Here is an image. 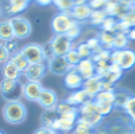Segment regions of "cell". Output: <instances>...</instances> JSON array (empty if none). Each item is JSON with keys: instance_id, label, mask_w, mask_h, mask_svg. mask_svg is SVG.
I'll return each mask as SVG.
<instances>
[{"instance_id": "1", "label": "cell", "mask_w": 135, "mask_h": 134, "mask_svg": "<svg viewBox=\"0 0 135 134\" xmlns=\"http://www.w3.org/2000/svg\"><path fill=\"white\" fill-rule=\"evenodd\" d=\"M2 116L6 122L11 125H19L27 118V109L21 101L6 102L2 108Z\"/></svg>"}, {"instance_id": "2", "label": "cell", "mask_w": 135, "mask_h": 134, "mask_svg": "<svg viewBox=\"0 0 135 134\" xmlns=\"http://www.w3.org/2000/svg\"><path fill=\"white\" fill-rule=\"evenodd\" d=\"M103 116L100 114L94 100H89L81 107H78V120L97 128L103 122Z\"/></svg>"}, {"instance_id": "3", "label": "cell", "mask_w": 135, "mask_h": 134, "mask_svg": "<svg viewBox=\"0 0 135 134\" xmlns=\"http://www.w3.org/2000/svg\"><path fill=\"white\" fill-rule=\"evenodd\" d=\"M110 62L117 64L123 73L128 71L135 66V51L129 47L122 50H112Z\"/></svg>"}, {"instance_id": "4", "label": "cell", "mask_w": 135, "mask_h": 134, "mask_svg": "<svg viewBox=\"0 0 135 134\" xmlns=\"http://www.w3.org/2000/svg\"><path fill=\"white\" fill-rule=\"evenodd\" d=\"M0 94L7 102L20 101L23 96V83H20V81L2 78L0 82Z\"/></svg>"}, {"instance_id": "5", "label": "cell", "mask_w": 135, "mask_h": 134, "mask_svg": "<svg viewBox=\"0 0 135 134\" xmlns=\"http://www.w3.org/2000/svg\"><path fill=\"white\" fill-rule=\"evenodd\" d=\"M77 120H78V108L77 111L59 115L58 119L54 122L51 130H54L58 134H71Z\"/></svg>"}, {"instance_id": "6", "label": "cell", "mask_w": 135, "mask_h": 134, "mask_svg": "<svg viewBox=\"0 0 135 134\" xmlns=\"http://www.w3.org/2000/svg\"><path fill=\"white\" fill-rule=\"evenodd\" d=\"M30 5V0H2L0 5L1 16L11 19L13 17L20 16L27 6Z\"/></svg>"}, {"instance_id": "7", "label": "cell", "mask_w": 135, "mask_h": 134, "mask_svg": "<svg viewBox=\"0 0 135 134\" xmlns=\"http://www.w3.org/2000/svg\"><path fill=\"white\" fill-rule=\"evenodd\" d=\"M75 23L76 21L71 18L69 13L58 12L52 17L50 25H51V30L54 31V35H65Z\"/></svg>"}, {"instance_id": "8", "label": "cell", "mask_w": 135, "mask_h": 134, "mask_svg": "<svg viewBox=\"0 0 135 134\" xmlns=\"http://www.w3.org/2000/svg\"><path fill=\"white\" fill-rule=\"evenodd\" d=\"M9 23L13 28L14 38L20 40L30 37L31 32H32V25H31L28 19H26L23 16H17L9 19Z\"/></svg>"}, {"instance_id": "9", "label": "cell", "mask_w": 135, "mask_h": 134, "mask_svg": "<svg viewBox=\"0 0 135 134\" xmlns=\"http://www.w3.org/2000/svg\"><path fill=\"white\" fill-rule=\"evenodd\" d=\"M50 44L55 56H65L70 50L75 47V43L65 35H54L50 39Z\"/></svg>"}, {"instance_id": "10", "label": "cell", "mask_w": 135, "mask_h": 134, "mask_svg": "<svg viewBox=\"0 0 135 134\" xmlns=\"http://www.w3.org/2000/svg\"><path fill=\"white\" fill-rule=\"evenodd\" d=\"M47 71V64L46 62H39V63H32L28 64L26 70L23 73L25 76L26 81H31V82H40L46 75Z\"/></svg>"}, {"instance_id": "11", "label": "cell", "mask_w": 135, "mask_h": 134, "mask_svg": "<svg viewBox=\"0 0 135 134\" xmlns=\"http://www.w3.org/2000/svg\"><path fill=\"white\" fill-rule=\"evenodd\" d=\"M21 54L24 55L27 62L30 64L32 63H39L44 61V55H43V47L40 44L37 43H30V44L24 45L20 49Z\"/></svg>"}, {"instance_id": "12", "label": "cell", "mask_w": 135, "mask_h": 134, "mask_svg": "<svg viewBox=\"0 0 135 134\" xmlns=\"http://www.w3.org/2000/svg\"><path fill=\"white\" fill-rule=\"evenodd\" d=\"M46 64H47V70L57 76H64L68 71L72 69V66L68 63V61L64 56H55Z\"/></svg>"}, {"instance_id": "13", "label": "cell", "mask_w": 135, "mask_h": 134, "mask_svg": "<svg viewBox=\"0 0 135 134\" xmlns=\"http://www.w3.org/2000/svg\"><path fill=\"white\" fill-rule=\"evenodd\" d=\"M43 89H44V87L42 85L40 82L26 81L25 83H23V96L25 97L27 101L38 102Z\"/></svg>"}, {"instance_id": "14", "label": "cell", "mask_w": 135, "mask_h": 134, "mask_svg": "<svg viewBox=\"0 0 135 134\" xmlns=\"http://www.w3.org/2000/svg\"><path fill=\"white\" fill-rule=\"evenodd\" d=\"M58 96H57L56 92L49 88H44L40 94V97L38 100V103L42 108H44V111H51L55 109L58 103Z\"/></svg>"}, {"instance_id": "15", "label": "cell", "mask_w": 135, "mask_h": 134, "mask_svg": "<svg viewBox=\"0 0 135 134\" xmlns=\"http://www.w3.org/2000/svg\"><path fill=\"white\" fill-rule=\"evenodd\" d=\"M64 77V85L70 90H78L82 89L84 83V78L79 75V73L76 70V68H72L71 70H69Z\"/></svg>"}, {"instance_id": "16", "label": "cell", "mask_w": 135, "mask_h": 134, "mask_svg": "<svg viewBox=\"0 0 135 134\" xmlns=\"http://www.w3.org/2000/svg\"><path fill=\"white\" fill-rule=\"evenodd\" d=\"M91 12H93V9L89 7L88 4H82V5H75L69 14L76 23L83 24L89 20Z\"/></svg>"}, {"instance_id": "17", "label": "cell", "mask_w": 135, "mask_h": 134, "mask_svg": "<svg viewBox=\"0 0 135 134\" xmlns=\"http://www.w3.org/2000/svg\"><path fill=\"white\" fill-rule=\"evenodd\" d=\"M76 70L84 80H88L96 76V64L91 58L81 59V62L76 65Z\"/></svg>"}, {"instance_id": "18", "label": "cell", "mask_w": 135, "mask_h": 134, "mask_svg": "<svg viewBox=\"0 0 135 134\" xmlns=\"http://www.w3.org/2000/svg\"><path fill=\"white\" fill-rule=\"evenodd\" d=\"M82 88L85 90L86 94L89 95V97L93 100L94 97L102 90V78H101L98 75H96L91 78L84 80L83 87Z\"/></svg>"}, {"instance_id": "19", "label": "cell", "mask_w": 135, "mask_h": 134, "mask_svg": "<svg viewBox=\"0 0 135 134\" xmlns=\"http://www.w3.org/2000/svg\"><path fill=\"white\" fill-rule=\"evenodd\" d=\"M89 100H91V99L89 97V95L86 94L85 90L82 88V89H78V90H74L71 94L68 95L65 101L69 102L71 106L78 108V107H81L82 104H84L85 102H88Z\"/></svg>"}, {"instance_id": "20", "label": "cell", "mask_w": 135, "mask_h": 134, "mask_svg": "<svg viewBox=\"0 0 135 134\" xmlns=\"http://www.w3.org/2000/svg\"><path fill=\"white\" fill-rule=\"evenodd\" d=\"M23 75L21 71L12 63L11 61H7L5 64L1 65V76L5 80H12V81H19L20 76Z\"/></svg>"}, {"instance_id": "21", "label": "cell", "mask_w": 135, "mask_h": 134, "mask_svg": "<svg viewBox=\"0 0 135 134\" xmlns=\"http://www.w3.org/2000/svg\"><path fill=\"white\" fill-rule=\"evenodd\" d=\"M133 94L126 89H116L114 92V107L115 109H123L128 100Z\"/></svg>"}, {"instance_id": "22", "label": "cell", "mask_w": 135, "mask_h": 134, "mask_svg": "<svg viewBox=\"0 0 135 134\" xmlns=\"http://www.w3.org/2000/svg\"><path fill=\"white\" fill-rule=\"evenodd\" d=\"M12 38H14V33L11 23H9V19L0 20V42L5 43Z\"/></svg>"}, {"instance_id": "23", "label": "cell", "mask_w": 135, "mask_h": 134, "mask_svg": "<svg viewBox=\"0 0 135 134\" xmlns=\"http://www.w3.org/2000/svg\"><path fill=\"white\" fill-rule=\"evenodd\" d=\"M98 39L101 43V47L104 50H113V45H114V37L115 33L113 32H105V31H100L98 33Z\"/></svg>"}, {"instance_id": "24", "label": "cell", "mask_w": 135, "mask_h": 134, "mask_svg": "<svg viewBox=\"0 0 135 134\" xmlns=\"http://www.w3.org/2000/svg\"><path fill=\"white\" fill-rule=\"evenodd\" d=\"M9 61H11L12 63H13L14 65H16L17 68L21 71V74L26 70V68H27L28 64H30L27 62V59L24 57V55L21 54L20 50H19V51H17V52H14V54H12L11 57H9Z\"/></svg>"}, {"instance_id": "25", "label": "cell", "mask_w": 135, "mask_h": 134, "mask_svg": "<svg viewBox=\"0 0 135 134\" xmlns=\"http://www.w3.org/2000/svg\"><path fill=\"white\" fill-rule=\"evenodd\" d=\"M58 114H57L56 109H51V111H44L40 118V122H42V127L51 128L54 122L58 119Z\"/></svg>"}, {"instance_id": "26", "label": "cell", "mask_w": 135, "mask_h": 134, "mask_svg": "<svg viewBox=\"0 0 135 134\" xmlns=\"http://www.w3.org/2000/svg\"><path fill=\"white\" fill-rule=\"evenodd\" d=\"M129 39L127 37V33L124 32H115L114 37V45H113V50H122L128 47Z\"/></svg>"}, {"instance_id": "27", "label": "cell", "mask_w": 135, "mask_h": 134, "mask_svg": "<svg viewBox=\"0 0 135 134\" xmlns=\"http://www.w3.org/2000/svg\"><path fill=\"white\" fill-rule=\"evenodd\" d=\"M107 17H108V14L105 12V9H103V11H93L88 23L91 24L93 26H96V27H101L102 23L104 21V19Z\"/></svg>"}, {"instance_id": "28", "label": "cell", "mask_w": 135, "mask_h": 134, "mask_svg": "<svg viewBox=\"0 0 135 134\" xmlns=\"http://www.w3.org/2000/svg\"><path fill=\"white\" fill-rule=\"evenodd\" d=\"M71 134H96V128L88 125V123L83 122V121L77 120Z\"/></svg>"}, {"instance_id": "29", "label": "cell", "mask_w": 135, "mask_h": 134, "mask_svg": "<svg viewBox=\"0 0 135 134\" xmlns=\"http://www.w3.org/2000/svg\"><path fill=\"white\" fill-rule=\"evenodd\" d=\"M122 111L124 112L126 116L129 119L131 123L135 125V95H132L131 99L128 100V102L126 103V106L123 107Z\"/></svg>"}, {"instance_id": "30", "label": "cell", "mask_w": 135, "mask_h": 134, "mask_svg": "<svg viewBox=\"0 0 135 134\" xmlns=\"http://www.w3.org/2000/svg\"><path fill=\"white\" fill-rule=\"evenodd\" d=\"M117 21L119 19L114 18V17H109L108 16L107 18L104 19V21L101 25V31H105V32H116V26H117Z\"/></svg>"}, {"instance_id": "31", "label": "cell", "mask_w": 135, "mask_h": 134, "mask_svg": "<svg viewBox=\"0 0 135 134\" xmlns=\"http://www.w3.org/2000/svg\"><path fill=\"white\" fill-rule=\"evenodd\" d=\"M75 49H76L77 54L79 55V57L82 59L91 58V56H93V51H91V49L88 46V44L85 42H81L77 45H75Z\"/></svg>"}, {"instance_id": "32", "label": "cell", "mask_w": 135, "mask_h": 134, "mask_svg": "<svg viewBox=\"0 0 135 134\" xmlns=\"http://www.w3.org/2000/svg\"><path fill=\"white\" fill-rule=\"evenodd\" d=\"M95 102H107V103H114V92H109V90H101L95 97H94Z\"/></svg>"}, {"instance_id": "33", "label": "cell", "mask_w": 135, "mask_h": 134, "mask_svg": "<svg viewBox=\"0 0 135 134\" xmlns=\"http://www.w3.org/2000/svg\"><path fill=\"white\" fill-rule=\"evenodd\" d=\"M95 103H96V107H97L98 112H100V114L103 116V118L109 116L115 109L114 103H107V102H105V103L104 102H95Z\"/></svg>"}, {"instance_id": "34", "label": "cell", "mask_w": 135, "mask_h": 134, "mask_svg": "<svg viewBox=\"0 0 135 134\" xmlns=\"http://www.w3.org/2000/svg\"><path fill=\"white\" fill-rule=\"evenodd\" d=\"M56 112L58 115H63V114H68L70 113V112H74V111H77L76 107L71 106V104L69 103V102H66L65 100H63V101H59L58 103H57L56 106Z\"/></svg>"}, {"instance_id": "35", "label": "cell", "mask_w": 135, "mask_h": 134, "mask_svg": "<svg viewBox=\"0 0 135 134\" xmlns=\"http://www.w3.org/2000/svg\"><path fill=\"white\" fill-rule=\"evenodd\" d=\"M64 57H65L68 63H69L72 68H76V65L79 63V62H81V59H82L81 57H79V55L77 54V51H76V49H75V47L70 50V51L68 52Z\"/></svg>"}, {"instance_id": "36", "label": "cell", "mask_w": 135, "mask_h": 134, "mask_svg": "<svg viewBox=\"0 0 135 134\" xmlns=\"http://www.w3.org/2000/svg\"><path fill=\"white\" fill-rule=\"evenodd\" d=\"M81 33H82V24L75 23L74 25L70 27V30L65 33V36L69 38V39H71L72 42H74V40H76L77 38L81 36Z\"/></svg>"}, {"instance_id": "37", "label": "cell", "mask_w": 135, "mask_h": 134, "mask_svg": "<svg viewBox=\"0 0 135 134\" xmlns=\"http://www.w3.org/2000/svg\"><path fill=\"white\" fill-rule=\"evenodd\" d=\"M109 0H88V5L93 11H103L105 9Z\"/></svg>"}, {"instance_id": "38", "label": "cell", "mask_w": 135, "mask_h": 134, "mask_svg": "<svg viewBox=\"0 0 135 134\" xmlns=\"http://www.w3.org/2000/svg\"><path fill=\"white\" fill-rule=\"evenodd\" d=\"M2 44H4V46L6 47L7 51L9 52V55L19 51V43H18V39H17V38H12V39L7 40V42L2 43Z\"/></svg>"}, {"instance_id": "39", "label": "cell", "mask_w": 135, "mask_h": 134, "mask_svg": "<svg viewBox=\"0 0 135 134\" xmlns=\"http://www.w3.org/2000/svg\"><path fill=\"white\" fill-rule=\"evenodd\" d=\"M42 47H43V55H44V61L47 63L50 59H52L55 57V54H54V51H52L51 44H50V42H46L45 44L42 45Z\"/></svg>"}, {"instance_id": "40", "label": "cell", "mask_w": 135, "mask_h": 134, "mask_svg": "<svg viewBox=\"0 0 135 134\" xmlns=\"http://www.w3.org/2000/svg\"><path fill=\"white\" fill-rule=\"evenodd\" d=\"M85 43L88 44V46L90 47L93 52H95V51H97L98 49H101V43H100V39H98V37H91V38H89V39L85 40Z\"/></svg>"}, {"instance_id": "41", "label": "cell", "mask_w": 135, "mask_h": 134, "mask_svg": "<svg viewBox=\"0 0 135 134\" xmlns=\"http://www.w3.org/2000/svg\"><path fill=\"white\" fill-rule=\"evenodd\" d=\"M9 57H11V55H9V52L6 50V47L4 46V44H0V65H2V64H5L7 61H9Z\"/></svg>"}, {"instance_id": "42", "label": "cell", "mask_w": 135, "mask_h": 134, "mask_svg": "<svg viewBox=\"0 0 135 134\" xmlns=\"http://www.w3.org/2000/svg\"><path fill=\"white\" fill-rule=\"evenodd\" d=\"M33 134H58L57 132H55L51 128H46V127H39L38 130L35 131Z\"/></svg>"}, {"instance_id": "43", "label": "cell", "mask_w": 135, "mask_h": 134, "mask_svg": "<svg viewBox=\"0 0 135 134\" xmlns=\"http://www.w3.org/2000/svg\"><path fill=\"white\" fill-rule=\"evenodd\" d=\"M33 1L39 6H49V5L54 4V0H33Z\"/></svg>"}, {"instance_id": "44", "label": "cell", "mask_w": 135, "mask_h": 134, "mask_svg": "<svg viewBox=\"0 0 135 134\" xmlns=\"http://www.w3.org/2000/svg\"><path fill=\"white\" fill-rule=\"evenodd\" d=\"M127 37H128L129 40H134L135 42V27L129 28V31L127 32Z\"/></svg>"}, {"instance_id": "45", "label": "cell", "mask_w": 135, "mask_h": 134, "mask_svg": "<svg viewBox=\"0 0 135 134\" xmlns=\"http://www.w3.org/2000/svg\"><path fill=\"white\" fill-rule=\"evenodd\" d=\"M75 5H82V4H88V0H74Z\"/></svg>"}, {"instance_id": "46", "label": "cell", "mask_w": 135, "mask_h": 134, "mask_svg": "<svg viewBox=\"0 0 135 134\" xmlns=\"http://www.w3.org/2000/svg\"><path fill=\"white\" fill-rule=\"evenodd\" d=\"M0 134H6V133H5L4 131H1V130H0Z\"/></svg>"}, {"instance_id": "47", "label": "cell", "mask_w": 135, "mask_h": 134, "mask_svg": "<svg viewBox=\"0 0 135 134\" xmlns=\"http://www.w3.org/2000/svg\"><path fill=\"white\" fill-rule=\"evenodd\" d=\"M0 75H1V65H0Z\"/></svg>"}, {"instance_id": "48", "label": "cell", "mask_w": 135, "mask_h": 134, "mask_svg": "<svg viewBox=\"0 0 135 134\" xmlns=\"http://www.w3.org/2000/svg\"><path fill=\"white\" fill-rule=\"evenodd\" d=\"M0 18H1V11H0Z\"/></svg>"}, {"instance_id": "49", "label": "cell", "mask_w": 135, "mask_h": 134, "mask_svg": "<svg viewBox=\"0 0 135 134\" xmlns=\"http://www.w3.org/2000/svg\"><path fill=\"white\" fill-rule=\"evenodd\" d=\"M0 44H1V42H0Z\"/></svg>"}, {"instance_id": "50", "label": "cell", "mask_w": 135, "mask_h": 134, "mask_svg": "<svg viewBox=\"0 0 135 134\" xmlns=\"http://www.w3.org/2000/svg\"><path fill=\"white\" fill-rule=\"evenodd\" d=\"M30 1H31V0H30Z\"/></svg>"}]
</instances>
